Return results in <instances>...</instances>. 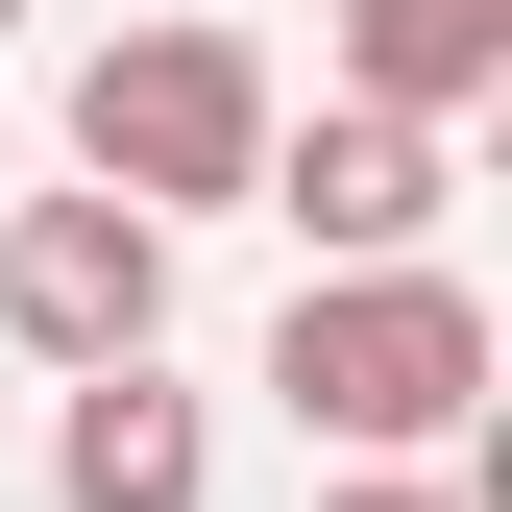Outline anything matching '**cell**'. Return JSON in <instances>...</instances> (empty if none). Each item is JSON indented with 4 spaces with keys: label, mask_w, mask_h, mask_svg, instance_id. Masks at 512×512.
<instances>
[{
    "label": "cell",
    "mask_w": 512,
    "mask_h": 512,
    "mask_svg": "<svg viewBox=\"0 0 512 512\" xmlns=\"http://www.w3.org/2000/svg\"><path fill=\"white\" fill-rule=\"evenodd\" d=\"M269 391H293V439H342V464H439V439L488 415V293L439 269V244L317 269V293L269 317Z\"/></svg>",
    "instance_id": "cell-1"
},
{
    "label": "cell",
    "mask_w": 512,
    "mask_h": 512,
    "mask_svg": "<svg viewBox=\"0 0 512 512\" xmlns=\"http://www.w3.org/2000/svg\"><path fill=\"white\" fill-rule=\"evenodd\" d=\"M74 171L147 196V220H220L244 171H269V49H244V25H122V49H74Z\"/></svg>",
    "instance_id": "cell-2"
},
{
    "label": "cell",
    "mask_w": 512,
    "mask_h": 512,
    "mask_svg": "<svg viewBox=\"0 0 512 512\" xmlns=\"http://www.w3.org/2000/svg\"><path fill=\"white\" fill-rule=\"evenodd\" d=\"M317 269H391V244H439V196H464V122H391V98H269V171H244Z\"/></svg>",
    "instance_id": "cell-3"
},
{
    "label": "cell",
    "mask_w": 512,
    "mask_h": 512,
    "mask_svg": "<svg viewBox=\"0 0 512 512\" xmlns=\"http://www.w3.org/2000/svg\"><path fill=\"white\" fill-rule=\"evenodd\" d=\"M0 342H25V366H122V342H171V220L98 196V171H74V196H25V220H0Z\"/></svg>",
    "instance_id": "cell-4"
},
{
    "label": "cell",
    "mask_w": 512,
    "mask_h": 512,
    "mask_svg": "<svg viewBox=\"0 0 512 512\" xmlns=\"http://www.w3.org/2000/svg\"><path fill=\"white\" fill-rule=\"evenodd\" d=\"M49 512H196L220 488V415L171 391V342H122V366H49Z\"/></svg>",
    "instance_id": "cell-5"
},
{
    "label": "cell",
    "mask_w": 512,
    "mask_h": 512,
    "mask_svg": "<svg viewBox=\"0 0 512 512\" xmlns=\"http://www.w3.org/2000/svg\"><path fill=\"white\" fill-rule=\"evenodd\" d=\"M342 98H391V122H488V98H512V0H342Z\"/></svg>",
    "instance_id": "cell-6"
},
{
    "label": "cell",
    "mask_w": 512,
    "mask_h": 512,
    "mask_svg": "<svg viewBox=\"0 0 512 512\" xmlns=\"http://www.w3.org/2000/svg\"><path fill=\"white\" fill-rule=\"evenodd\" d=\"M317 512H488V488H464V464H342Z\"/></svg>",
    "instance_id": "cell-7"
},
{
    "label": "cell",
    "mask_w": 512,
    "mask_h": 512,
    "mask_svg": "<svg viewBox=\"0 0 512 512\" xmlns=\"http://www.w3.org/2000/svg\"><path fill=\"white\" fill-rule=\"evenodd\" d=\"M0 25H25V0H0Z\"/></svg>",
    "instance_id": "cell-8"
}]
</instances>
